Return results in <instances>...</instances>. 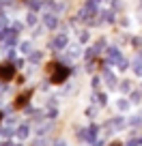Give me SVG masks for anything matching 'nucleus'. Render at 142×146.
Instances as JSON below:
<instances>
[{"label": "nucleus", "instance_id": "nucleus-1", "mask_svg": "<svg viewBox=\"0 0 142 146\" xmlns=\"http://www.w3.org/2000/svg\"><path fill=\"white\" fill-rule=\"evenodd\" d=\"M45 71H47V75H50L52 84H63L65 80L69 78V67H65V64L58 62V60L47 62V64H45Z\"/></svg>", "mask_w": 142, "mask_h": 146}, {"label": "nucleus", "instance_id": "nucleus-2", "mask_svg": "<svg viewBox=\"0 0 142 146\" xmlns=\"http://www.w3.org/2000/svg\"><path fill=\"white\" fill-rule=\"evenodd\" d=\"M15 75V69L11 62H0V80L2 82H9V80H13Z\"/></svg>", "mask_w": 142, "mask_h": 146}, {"label": "nucleus", "instance_id": "nucleus-3", "mask_svg": "<svg viewBox=\"0 0 142 146\" xmlns=\"http://www.w3.org/2000/svg\"><path fill=\"white\" fill-rule=\"evenodd\" d=\"M30 95H32V90H28V92H22V95H19L17 99L13 101V108H15V110H22L24 105H26L28 101H30Z\"/></svg>", "mask_w": 142, "mask_h": 146}, {"label": "nucleus", "instance_id": "nucleus-4", "mask_svg": "<svg viewBox=\"0 0 142 146\" xmlns=\"http://www.w3.org/2000/svg\"><path fill=\"white\" fill-rule=\"evenodd\" d=\"M0 120H2V112H0Z\"/></svg>", "mask_w": 142, "mask_h": 146}]
</instances>
